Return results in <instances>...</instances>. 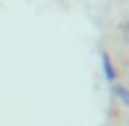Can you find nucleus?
<instances>
[{
  "label": "nucleus",
  "instance_id": "2",
  "mask_svg": "<svg viewBox=\"0 0 129 126\" xmlns=\"http://www.w3.org/2000/svg\"><path fill=\"white\" fill-rule=\"evenodd\" d=\"M122 39H124V41L129 44V21H127V23L122 25Z\"/></svg>",
  "mask_w": 129,
  "mask_h": 126
},
{
  "label": "nucleus",
  "instance_id": "1",
  "mask_svg": "<svg viewBox=\"0 0 129 126\" xmlns=\"http://www.w3.org/2000/svg\"><path fill=\"white\" fill-rule=\"evenodd\" d=\"M115 94H118V96L129 105V89H124V87H115Z\"/></svg>",
  "mask_w": 129,
  "mask_h": 126
}]
</instances>
